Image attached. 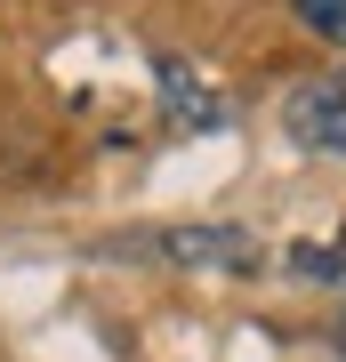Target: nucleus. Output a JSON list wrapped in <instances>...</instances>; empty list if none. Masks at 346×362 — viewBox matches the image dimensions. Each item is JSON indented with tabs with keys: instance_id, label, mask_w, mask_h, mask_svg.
<instances>
[{
	"instance_id": "f03ea898",
	"label": "nucleus",
	"mask_w": 346,
	"mask_h": 362,
	"mask_svg": "<svg viewBox=\"0 0 346 362\" xmlns=\"http://www.w3.org/2000/svg\"><path fill=\"white\" fill-rule=\"evenodd\" d=\"M154 250L178 266H258V242L242 226H169Z\"/></svg>"
},
{
	"instance_id": "7ed1b4c3",
	"label": "nucleus",
	"mask_w": 346,
	"mask_h": 362,
	"mask_svg": "<svg viewBox=\"0 0 346 362\" xmlns=\"http://www.w3.org/2000/svg\"><path fill=\"white\" fill-rule=\"evenodd\" d=\"M161 97H169V121H178V129H218L226 121V105H218V89H209V81H193L178 57H161Z\"/></svg>"
},
{
	"instance_id": "f257e3e1",
	"label": "nucleus",
	"mask_w": 346,
	"mask_h": 362,
	"mask_svg": "<svg viewBox=\"0 0 346 362\" xmlns=\"http://www.w3.org/2000/svg\"><path fill=\"white\" fill-rule=\"evenodd\" d=\"M282 129L306 145V153H346V65L290 81V97H282Z\"/></svg>"
},
{
	"instance_id": "20e7f679",
	"label": "nucleus",
	"mask_w": 346,
	"mask_h": 362,
	"mask_svg": "<svg viewBox=\"0 0 346 362\" xmlns=\"http://www.w3.org/2000/svg\"><path fill=\"white\" fill-rule=\"evenodd\" d=\"M298 8V25L322 33V40H346V0H290Z\"/></svg>"
}]
</instances>
